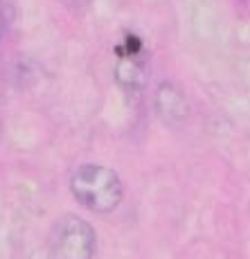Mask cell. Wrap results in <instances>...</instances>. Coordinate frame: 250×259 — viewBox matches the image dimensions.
Listing matches in <instances>:
<instances>
[{"label":"cell","instance_id":"cell-1","mask_svg":"<svg viewBox=\"0 0 250 259\" xmlns=\"http://www.w3.org/2000/svg\"><path fill=\"white\" fill-rule=\"evenodd\" d=\"M72 196L95 214H111L122 203L124 187L119 176L104 165H84L70 178Z\"/></svg>","mask_w":250,"mask_h":259},{"label":"cell","instance_id":"cell-3","mask_svg":"<svg viewBox=\"0 0 250 259\" xmlns=\"http://www.w3.org/2000/svg\"><path fill=\"white\" fill-rule=\"evenodd\" d=\"M156 108L160 115H162L164 122H178V119H183L187 115V102H185L181 91L174 88L172 83H162V86L158 88Z\"/></svg>","mask_w":250,"mask_h":259},{"label":"cell","instance_id":"cell-4","mask_svg":"<svg viewBox=\"0 0 250 259\" xmlns=\"http://www.w3.org/2000/svg\"><path fill=\"white\" fill-rule=\"evenodd\" d=\"M63 3H66L70 9H74V12H81V9H86L88 5H91V0H63Z\"/></svg>","mask_w":250,"mask_h":259},{"label":"cell","instance_id":"cell-2","mask_svg":"<svg viewBox=\"0 0 250 259\" xmlns=\"http://www.w3.org/2000/svg\"><path fill=\"white\" fill-rule=\"evenodd\" d=\"M97 250V237L88 221L66 214L54 223L48 239L50 259H93Z\"/></svg>","mask_w":250,"mask_h":259}]
</instances>
